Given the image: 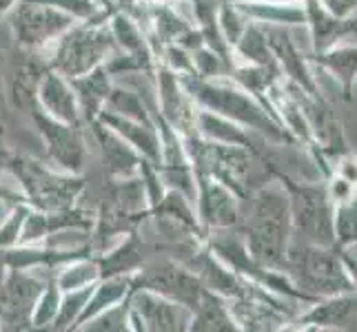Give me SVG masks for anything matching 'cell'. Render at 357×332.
Listing matches in <instances>:
<instances>
[{
	"label": "cell",
	"mask_w": 357,
	"mask_h": 332,
	"mask_svg": "<svg viewBox=\"0 0 357 332\" xmlns=\"http://www.w3.org/2000/svg\"><path fill=\"white\" fill-rule=\"evenodd\" d=\"M3 273H5V266H0V279H3Z\"/></svg>",
	"instance_id": "obj_33"
},
{
	"label": "cell",
	"mask_w": 357,
	"mask_h": 332,
	"mask_svg": "<svg viewBox=\"0 0 357 332\" xmlns=\"http://www.w3.org/2000/svg\"><path fill=\"white\" fill-rule=\"evenodd\" d=\"M287 330H357V292H340L304 306Z\"/></svg>",
	"instance_id": "obj_14"
},
{
	"label": "cell",
	"mask_w": 357,
	"mask_h": 332,
	"mask_svg": "<svg viewBox=\"0 0 357 332\" xmlns=\"http://www.w3.org/2000/svg\"><path fill=\"white\" fill-rule=\"evenodd\" d=\"M317 73H328L340 87L342 100L351 102L357 87V45L337 42L319 54L309 56Z\"/></svg>",
	"instance_id": "obj_19"
},
{
	"label": "cell",
	"mask_w": 357,
	"mask_h": 332,
	"mask_svg": "<svg viewBox=\"0 0 357 332\" xmlns=\"http://www.w3.org/2000/svg\"><path fill=\"white\" fill-rule=\"evenodd\" d=\"M337 253L342 257L344 268H347V273H349L351 284L357 292V255H353V251H347V248H337Z\"/></svg>",
	"instance_id": "obj_31"
},
{
	"label": "cell",
	"mask_w": 357,
	"mask_h": 332,
	"mask_svg": "<svg viewBox=\"0 0 357 332\" xmlns=\"http://www.w3.org/2000/svg\"><path fill=\"white\" fill-rule=\"evenodd\" d=\"M240 330L236 317H233L229 301L213 290L204 286L198 306L191 313L189 332H236Z\"/></svg>",
	"instance_id": "obj_23"
},
{
	"label": "cell",
	"mask_w": 357,
	"mask_h": 332,
	"mask_svg": "<svg viewBox=\"0 0 357 332\" xmlns=\"http://www.w3.org/2000/svg\"><path fill=\"white\" fill-rule=\"evenodd\" d=\"M246 202L249 211L242 215L238 226L246 251L255 264L282 270L293 237L287 189L280 180L271 177L260 189H255Z\"/></svg>",
	"instance_id": "obj_1"
},
{
	"label": "cell",
	"mask_w": 357,
	"mask_h": 332,
	"mask_svg": "<svg viewBox=\"0 0 357 332\" xmlns=\"http://www.w3.org/2000/svg\"><path fill=\"white\" fill-rule=\"evenodd\" d=\"M105 109L114 111V113H118V116L138 120V122H153L151 113H149V106L144 104V95L129 91V89L114 87L112 93H109V97H107Z\"/></svg>",
	"instance_id": "obj_27"
},
{
	"label": "cell",
	"mask_w": 357,
	"mask_h": 332,
	"mask_svg": "<svg viewBox=\"0 0 357 332\" xmlns=\"http://www.w3.org/2000/svg\"><path fill=\"white\" fill-rule=\"evenodd\" d=\"M63 290L56 284V275H49V279L45 281V288L38 297V303H36V310L31 317V330H43V328H52L54 319L58 315L60 301H63Z\"/></svg>",
	"instance_id": "obj_28"
},
{
	"label": "cell",
	"mask_w": 357,
	"mask_h": 332,
	"mask_svg": "<svg viewBox=\"0 0 357 332\" xmlns=\"http://www.w3.org/2000/svg\"><path fill=\"white\" fill-rule=\"evenodd\" d=\"M337 18H351L357 14V0H319Z\"/></svg>",
	"instance_id": "obj_30"
},
{
	"label": "cell",
	"mask_w": 357,
	"mask_h": 332,
	"mask_svg": "<svg viewBox=\"0 0 357 332\" xmlns=\"http://www.w3.org/2000/svg\"><path fill=\"white\" fill-rule=\"evenodd\" d=\"M45 284L29 270L5 268L0 279V330H31V317Z\"/></svg>",
	"instance_id": "obj_11"
},
{
	"label": "cell",
	"mask_w": 357,
	"mask_h": 332,
	"mask_svg": "<svg viewBox=\"0 0 357 332\" xmlns=\"http://www.w3.org/2000/svg\"><path fill=\"white\" fill-rule=\"evenodd\" d=\"M5 168L20 182L22 198L36 211H63L76 206V200L84 191V177L80 173H54L31 155L5 153Z\"/></svg>",
	"instance_id": "obj_6"
},
{
	"label": "cell",
	"mask_w": 357,
	"mask_h": 332,
	"mask_svg": "<svg viewBox=\"0 0 357 332\" xmlns=\"http://www.w3.org/2000/svg\"><path fill=\"white\" fill-rule=\"evenodd\" d=\"M98 120H102L109 129H114L120 138H125L142 157H146L149 162L160 166V138H158V129L153 122H138L125 116H118L114 111H107V109L100 111Z\"/></svg>",
	"instance_id": "obj_21"
},
{
	"label": "cell",
	"mask_w": 357,
	"mask_h": 332,
	"mask_svg": "<svg viewBox=\"0 0 357 332\" xmlns=\"http://www.w3.org/2000/svg\"><path fill=\"white\" fill-rule=\"evenodd\" d=\"M73 93L78 97V106H80V116L84 125L98 120L100 111L107 104V97L112 93V73L107 71L105 63L98 65L96 69H91L89 73L78 78L69 80Z\"/></svg>",
	"instance_id": "obj_22"
},
{
	"label": "cell",
	"mask_w": 357,
	"mask_h": 332,
	"mask_svg": "<svg viewBox=\"0 0 357 332\" xmlns=\"http://www.w3.org/2000/svg\"><path fill=\"white\" fill-rule=\"evenodd\" d=\"M333 232L335 248H357V193L347 202L335 204L333 211Z\"/></svg>",
	"instance_id": "obj_26"
},
{
	"label": "cell",
	"mask_w": 357,
	"mask_h": 332,
	"mask_svg": "<svg viewBox=\"0 0 357 332\" xmlns=\"http://www.w3.org/2000/svg\"><path fill=\"white\" fill-rule=\"evenodd\" d=\"M76 22L80 20L67 11L33 0H16V5L9 9L11 35L18 47L31 54L47 52Z\"/></svg>",
	"instance_id": "obj_7"
},
{
	"label": "cell",
	"mask_w": 357,
	"mask_h": 332,
	"mask_svg": "<svg viewBox=\"0 0 357 332\" xmlns=\"http://www.w3.org/2000/svg\"><path fill=\"white\" fill-rule=\"evenodd\" d=\"M20 111L29 116L36 131L40 133L49 157L60 168H65L67 173H80L84 162H87V144H84L82 125H67V122L52 118L36 97H31Z\"/></svg>",
	"instance_id": "obj_8"
},
{
	"label": "cell",
	"mask_w": 357,
	"mask_h": 332,
	"mask_svg": "<svg viewBox=\"0 0 357 332\" xmlns=\"http://www.w3.org/2000/svg\"><path fill=\"white\" fill-rule=\"evenodd\" d=\"M47 52V67L71 80L107 63L120 49L107 18H96L76 22Z\"/></svg>",
	"instance_id": "obj_3"
},
{
	"label": "cell",
	"mask_w": 357,
	"mask_h": 332,
	"mask_svg": "<svg viewBox=\"0 0 357 332\" xmlns=\"http://www.w3.org/2000/svg\"><path fill=\"white\" fill-rule=\"evenodd\" d=\"M155 76H158V111L171 127H174L182 138L189 135L195 129V113H198V104L193 102V97L182 87L180 76L169 69L165 63L155 65Z\"/></svg>",
	"instance_id": "obj_15"
},
{
	"label": "cell",
	"mask_w": 357,
	"mask_h": 332,
	"mask_svg": "<svg viewBox=\"0 0 357 332\" xmlns=\"http://www.w3.org/2000/svg\"><path fill=\"white\" fill-rule=\"evenodd\" d=\"M302 7L306 29L311 33V54H319L337 42H344L351 35H357V16L337 18L319 0H302Z\"/></svg>",
	"instance_id": "obj_17"
},
{
	"label": "cell",
	"mask_w": 357,
	"mask_h": 332,
	"mask_svg": "<svg viewBox=\"0 0 357 332\" xmlns=\"http://www.w3.org/2000/svg\"><path fill=\"white\" fill-rule=\"evenodd\" d=\"M146 251H149V246L144 244L140 230L127 232V237L118 246L107 248L100 255H96L98 268H100V279L114 277V275L138 273V270L146 264Z\"/></svg>",
	"instance_id": "obj_20"
},
{
	"label": "cell",
	"mask_w": 357,
	"mask_h": 332,
	"mask_svg": "<svg viewBox=\"0 0 357 332\" xmlns=\"http://www.w3.org/2000/svg\"><path fill=\"white\" fill-rule=\"evenodd\" d=\"M93 286L96 284L65 292L63 301H60L58 315H56L54 324H52V328H49V330H73V328H76L78 319H80V315L84 310V306H87V299H89Z\"/></svg>",
	"instance_id": "obj_29"
},
{
	"label": "cell",
	"mask_w": 357,
	"mask_h": 332,
	"mask_svg": "<svg viewBox=\"0 0 357 332\" xmlns=\"http://www.w3.org/2000/svg\"><path fill=\"white\" fill-rule=\"evenodd\" d=\"M129 324L131 330L151 332H184L191 324V310L178 301H171L153 290H133L129 294Z\"/></svg>",
	"instance_id": "obj_12"
},
{
	"label": "cell",
	"mask_w": 357,
	"mask_h": 332,
	"mask_svg": "<svg viewBox=\"0 0 357 332\" xmlns=\"http://www.w3.org/2000/svg\"><path fill=\"white\" fill-rule=\"evenodd\" d=\"M231 3H302V0H231Z\"/></svg>",
	"instance_id": "obj_32"
},
{
	"label": "cell",
	"mask_w": 357,
	"mask_h": 332,
	"mask_svg": "<svg viewBox=\"0 0 357 332\" xmlns=\"http://www.w3.org/2000/svg\"><path fill=\"white\" fill-rule=\"evenodd\" d=\"M140 288L153 290V292L162 294V297H167L171 301H178L182 306H187V308L193 313V308L200 301L204 284L189 266H184L182 262L165 260V262L144 264L138 273L133 275L131 292L140 290Z\"/></svg>",
	"instance_id": "obj_9"
},
{
	"label": "cell",
	"mask_w": 357,
	"mask_h": 332,
	"mask_svg": "<svg viewBox=\"0 0 357 332\" xmlns=\"http://www.w3.org/2000/svg\"><path fill=\"white\" fill-rule=\"evenodd\" d=\"M195 177V213L208 237L218 230H238L242 221V200L215 177L193 171Z\"/></svg>",
	"instance_id": "obj_10"
},
{
	"label": "cell",
	"mask_w": 357,
	"mask_h": 332,
	"mask_svg": "<svg viewBox=\"0 0 357 332\" xmlns=\"http://www.w3.org/2000/svg\"><path fill=\"white\" fill-rule=\"evenodd\" d=\"M89 129L93 133L98 146H100L105 173L109 180L133 177L140 173V164L144 157L135 151L125 138H120V135L114 129H109L102 120L89 122Z\"/></svg>",
	"instance_id": "obj_16"
},
{
	"label": "cell",
	"mask_w": 357,
	"mask_h": 332,
	"mask_svg": "<svg viewBox=\"0 0 357 332\" xmlns=\"http://www.w3.org/2000/svg\"><path fill=\"white\" fill-rule=\"evenodd\" d=\"M180 82L200 109H206L244 129L260 133L262 138L275 144H298V140L231 76L198 78L182 73Z\"/></svg>",
	"instance_id": "obj_2"
},
{
	"label": "cell",
	"mask_w": 357,
	"mask_h": 332,
	"mask_svg": "<svg viewBox=\"0 0 357 332\" xmlns=\"http://www.w3.org/2000/svg\"><path fill=\"white\" fill-rule=\"evenodd\" d=\"M242 14L260 24L306 29V16L302 3H236Z\"/></svg>",
	"instance_id": "obj_25"
},
{
	"label": "cell",
	"mask_w": 357,
	"mask_h": 332,
	"mask_svg": "<svg viewBox=\"0 0 357 332\" xmlns=\"http://www.w3.org/2000/svg\"><path fill=\"white\" fill-rule=\"evenodd\" d=\"M133 275L135 273H129V275H114V277H102L98 284L93 286L89 299H87V306H84V310L78 319V324L73 330H78L82 324H87L91 317H96L98 313H102L107 308H112L116 303H122L127 301L129 292H131V284H133Z\"/></svg>",
	"instance_id": "obj_24"
},
{
	"label": "cell",
	"mask_w": 357,
	"mask_h": 332,
	"mask_svg": "<svg viewBox=\"0 0 357 332\" xmlns=\"http://www.w3.org/2000/svg\"><path fill=\"white\" fill-rule=\"evenodd\" d=\"M275 180L289 193L291 206V228L298 242L315 246H335L333 232V211L335 204L326 191L324 180H298L282 171H273Z\"/></svg>",
	"instance_id": "obj_4"
},
{
	"label": "cell",
	"mask_w": 357,
	"mask_h": 332,
	"mask_svg": "<svg viewBox=\"0 0 357 332\" xmlns=\"http://www.w3.org/2000/svg\"><path fill=\"white\" fill-rule=\"evenodd\" d=\"M282 270L313 299L355 290L335 246H315L291 239Z\"/></svg>",
	"instance_id": "obj_5"
},
{
	"label": "cell",
	"mask_w": 357,
	"mask_h": 332,
	"mask_svg": "<svg viewBox=\"0 0 357 332\" xmlns=\"http://www.w3.org/2000/svg\"><path fill=\"white\" fill-rule=\"evenodd\" d=\"M36 100L49 116L67 122V125H84L78 106V97L65 76L54 69H45L36 87Z\"/></svg>",
	"instance_id": "obj_18"
},
{
	"label": "cell",
	"mask_w": 357,
	"mask_h": 332,
	"mask_svg": "<svg viewBox=\"0 0 357 332\" xmlns=\"http://www.w3.org/2000/svg\"><path fill=\"white\" fill-rule=\"evenodd\" d=\"M266 42L273 52L278 65L284 73V78L293 82L295 87H300L304 93H309L311 97H326L322 87H319L317 71L311 65V60L306 54L300 52V47L295 45L291 29L289 27H278V24H262Z\"/></svg>",
	"instance_id": "obj_13"
}]
</instances>
